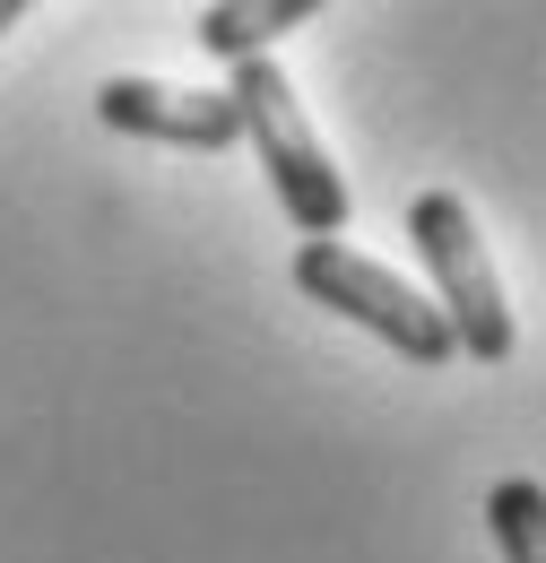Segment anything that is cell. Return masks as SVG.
Returning <instances> with one entry per match:
<instances>
[{"label":"cell","mask_w":546,"mask_h":563,"mask_svg":"<svg viewBox=\"0 0 546 563\" xmlns=\"http://www.w3.org/2000/svg\"><path fill=\"white\" fill-rule=\"evenodd\" d=\"M485 529H494L503 563H546V494H538V477H503V486L485 494Z\"/></svg>","instance_id":"8992f818"},{"label":"cell","mask_w":546,"mask_h":563,"mask_svg":"<svg viewBox=\"0 0 546 563\" xmlns=\"http://www.w3.org/2000/svg\"><path fill=\"white\" fill-rule=\"evenodd\" d=\"M321 18V0H217V9H200V35L217 62H270V44L286 35V26H313Z\"/></svg>","instance_id":"5b68a950"},{"label":"cell","mask_w":546,"mask_h":563,"mask_svg":"<svg viewBox=\"0 0 546 563\" xmlns=\"http://www.w3.org/2000/svg\"><path fill=\"white\" fill-rule=\"evenodd\" d=\"M18 18H26V9H18V0H0V35H9V26H18Z\"/></svg>","instance_id":"52a82bcc"},{"label":"cell","mask_w":546,"mask_h":563,"mask_svg":"<svg viewBox=\"0 0 546 563\" xmlns=\"http://www.w3.org/2000/svg\"><path fill=\"white\" fill-rule=\"evenodd\" d=\"M96 122L105 131H131V140L200 147V156H226V147L243 140L234 131V104L217 87H165V78H105L96 87Z\"/></svg>","instance_id":"277c9868"},{"label":"cell","mask_w":546,"mask_h":563,"mask_svg":"<svg viewBox=\"0 0 546 563\" xmlns=\"http://www.w3.org/2000/svg\"><path fill=\"white\" fill-rule=\"evenodd\" d=\"M295 286H304L313 303H330L339 321L373 330L382 347H400L408 364H425V373L460 364L443 312H434L400 269H382V261H364V252H347V243H304V252H295Z\"/></svg>","instance_id":"3957f363"},{"label":"cell","mask_w":546,"mask_h":563,"mask_svg":"<svg viewBox=\"0 0 546 563\" xmlns=\"http://www.w3.org/2000/svg\"><path fill=\"white\" fill-rule=\"evenodd\" d=\"M408 243H416V261L434 269V312H443L451 347L478 355V364H503L521 347V330H512V303H503V278L485 261V234L469 217V200L460 191H425L408 209Z\"/></svg>","instance_id":"7a4b0ae2"},{"label":"cell","mask_w":546,"mask_h":563,"mask_svg":"<svg viewBox=\"0 0 546 563\" xmlns=\"http://www.w3.org/2000/svg\"><path fill=\"white\" fill-rule=\"evenodd\" d=\"M226 104H234V131L261 147L270 191H277V209L295 217V234H304V243H339L347 234V174L330 165V147L313 131V113L295 104L286 70H277V62H234Z\"/></svg>","instance_id":"6da1fadb"}]
</instances>
